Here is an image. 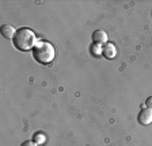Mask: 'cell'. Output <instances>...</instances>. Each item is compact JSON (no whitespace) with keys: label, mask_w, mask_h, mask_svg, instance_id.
<instances>
[{"label":"cell","mask_w":152,"mask_h":146,"mask_svg":"<svg viewBox=\"0 0 152 146\" xmlns=\"http://www.w3.org/2000/svg\"><path fill=\"white\" fill-rule=\"evenodd\" d=\"M33 58L37 61L38 64H42V65H48L50 64L52 61L56 57V49L54 46L48 41H38L35 43L34 49L31 50Z\"/></svg>","instance_id":"cell-2"},{"label":"cell","mask_w":152,"mask_h":146,"mask_svg":"<svg viewBox=\"0 0 152 146\" xmlns=\"http://www.w3.org/2000/svg\"><path fill=\"white\" fill-rule=\"evenodd\" d=\"M102 51H103V46H102V45H98V43H92L91 45V53H92V56L99 57V56H102Z\"/></svg>","instance_id":"cell-8"},{"label":"cell","mask_w":152,"mask_h":146,"mask_svg":"<svg viewBox=\"0 0 152 146\" xmlns=\"http://www.w3.org/2000/svg\"><path fill=\"white\" fill-rule=\"evenodd\" d=\"M145 107H147V108H151V110H152V96L147 98V100H145Z\"/></svg>","instance_id":"cell-10"},{"label":"cell","mask_w":152,"mask_h":146,"mask_svg":"<svg viewBox=\"0 0 152 146\" xmlns=\"http://www.w3.org/2000/svg\"><path fill=\"white\" fill-rule=\"evenodd\" d=\"M91 38L92 41H94V43H98V45H104V43H107V33L104 31V30H95L94 33H92L91 35Z\"/></svg>","instance_id":"cell-4"},{"label":"cell","mask_w":152,"mask_h":146,"mask_svg":"<svg viewBox=\"0 0 152 146\" xmlns=\"http://www.w3.org/2000/svg\"><path fill=\"white\" fill-rule=\"evenodd\" d=\"M37 35L28 27H19L15 37L12 39V43L16 50L19 51H28L33 50L37 43Z\"/></svg>","instance_id":"cell-1"},{"label":"cell","mask_w":152,"mask_h":146,"mask_svg":"<svg viewBox=\"0 0 152 146\" xmlns=\"http://www.w3.org/2000/svg\"><path fill=\"white\" fill-rule=\"evenodd\" d=\"M20 146H38V145L31 139V141H25V142H23Z\"/></svg>","instance_id":"cell-9"},{"label":"cell","mask_w":152,"mask_h":146,"mask_svg":"<svg viewBox=\"0 0 152 146\" xmlns=\"http://www.w3.org/2000/svg\"><path fill=\"white\" fill-rule=\"evenodd\" d=\"M137 122L142 126H149L152 123V110L151 108H141V111L137 115Z\"/></svg>","instance_id":"cell-3"},{"label":"cell","mask_w":152,"mask_h":146,"mask_svg":"<svg viewBox=\"0 0 152 146\" xmlns=\"http://www.w3.org/2000/svg\"><path fill=\"white\" fill-rule=\"evenodd\" d=\"M102 56H104V58L107 60H111L117 56V49L114 46V43L111 42H107V43L103 45V51H102Z\"/></svg>","instance_id":"cell-5"},{"label":"cell","mask_w":152,"mask_h":146,"mask_svg":"<svg viewBox=\"0 0 152 146\" xmlns=\"http://www.w3.org/2000/svg\"><path fill=\"white\" fill-rule=\"evenodd\" d=\"M33 141H34L38 146H41L46 142V135H45L44 133H35L34 135H33Z\"/></svg>","instance_id":"cell-7"},{"label":"cell","mask_w":152,"mask_h":146,"mask_svg":"<svg viewBox=\"0 0 152 146\" xmlns=\"http://www.w3.org/2000/svg\"><path fill=\"white\" fill-rule=\"evenodd\" d=\"M16 31H18V30H16L12 25H3V26H1V29H0V33H1V35H3L4 38H6V39H11V41L14 39Z\"/></svg>","instance_id":"cell-6"}]
</instances>
